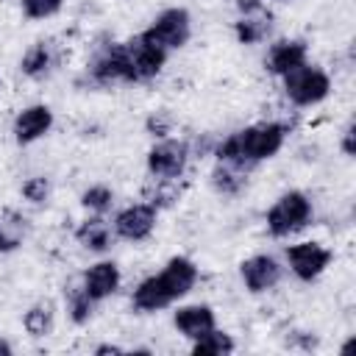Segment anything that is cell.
I'll list each match as a JSON object with an SVG mask.
<instances>
[{
    "label": "cell",
    "instance_id": "obj_28",
    "mask_svg": "<svg viewBox=\"0 0 356 356\" xmlns=\"http://www.w3.org/2000/svg\"><path fill=\"white\" fill-rule=\"evenodd\" d=\"M145 131L153 136V139H164L172 134V117L167 111H153L147 120H145Z\"/></svg>",
    "mask_w": 356,
    "mask_h": 356
},
{
    "label": "cell",
    "instance_id": "obj_4",
    "mask_svg": "<svg viewBox=\"0 0 356 356\" xmlns=\"http://www.w3.org/2000/svg\"><path fill=\"white\" fill-rule=\"evenodd\" d=\"M284 95L292 106L298 108H312V106H320L328 95H331V75L317 67V64H303L292 72H286L284 78Z\"/></svg>",
    "mask_w": 356,
    "mask_h": 356
},
{
    "label": "cell",
    "instance_id": "obj_12",
    "mask_svg": "<svg viewBox=\"0 0 356 356\" xmlns=\"http://www.w3.org/2000/svg\"><path fill=\"white\" fill-rule=\"evenodd\" d=\"M306 61H309V44L303 39H275L267 47L264 70L275 78H284L286 72L303 67Z\"/></svg>",
    "mask_w": 356,
    "mask_h": 356
},
{
    "label": "cell",
    "instance_id": "obj_1",
    "mask_svg": "<svg viewBox=\"0 0 356 356\" xmlns=\"http://www.w3.org/2000/svg\"><path fill=\"white\" fill-rule=\"evenodd\" d=\"M284 142H286V125L267 120V122H253L248 128H239V131L217 139L211 147V156L217 161H228V164L250 170V167L278 156Z\"/></svg>",
    "mask_w": 356,
    "mask_h": 356
},
{
    "label": "cell",
    "instance_id": "obj_23",
    "mask_svg": "<svg viewBox=\"0 0 356 356\" xmlns=\"http://www.w3.org/2000/svg\"><path fill=\"white\" fill-rule=\"evenodd\" d=\"M236 350V342H234V337L228 334V331H222V328H211V331H206L203 337H197V339H192V353L195 356H228V353H234Z\"/></svg>",
    "mask_w": 356,
    "mask_h": 356
},
{
    "label": "cell",
    "instance_id": "obj_21",
    "mask_svg": "<svg viewBox=\"0 0 356 356\" xmlns=\"http://www.w3.org/2000/svg\"><path fill=\"white\" fill-rule=\"evenodd\" d=\"M181 178H147V184L142 186V200L150 203L153 209H170L175 206V200L181 197Z\"/></svg>",
    "mask_w": 356,
    "mask_h": 356
},
{
    "label": "cell",
    "instance_id": "obj_11",
    "mask_svg": "<svg viewBox=\"0 0 356 356\" xmlns=\"http://www.w3.org/2000/svg\"><path fill=\"white\" fill-rule=\"evenodd\" d=\"M56 117H53V108L44 106V103H31L25 108L17 111L14 122H11V134H14V142L19 147H28L33 142H39L42 136L50 134Z\"/></svg>",
    "mask_w": 356,
    "mask_h": 356
},
{
    "label": "cell",
    "instance_id": "obj_27",
    "mask_svg": "<svg viewBox=\"0 0 356 356\" xmlns=\"http://www.w3.org/2000/svg\"><path fill=\"white\" fill-rule=\"evenodd\" d=\"M19 8L28 19H50L64 8V0H19Z\"/></svg>",
    "mask_w": 356,
    "mask_h": 356
},
{
    "label": "cell",
    "instance_id": "obj_17",
    "mask_svg": "<svg viewBox=\"0 0 356 356\" xmlns=\"http://www.w3.org/2000/svg\"><path fill=\"white\" fill-rule=\"evenodd\" d=\"M56 61H58V56H56L53 42L39 39V42H33V44L22 53V58H19V72H22L25 78H31V81H42V78H47V75L56 70Z\"/></svg>",
    "mask_w": 356,
    "mask_h": 356
},
{
    "label": "cell",
    "instance_id": "obj_19",
    "mask_svg": "<svg viewBox=\"0 0 356 356\" xmlns=\"http://www.w3.org/2000/svg\"><path fill=\"white\" fill-rule=\"evenodd\" d=\"M248 184V170L245 167H236V164H228V161H217L214 170H211V186L217 195L222 197H236Z\"/></svg>",
    "mask_w": 356,
    "mask_h": 356
},
{
    "label": "cell",
    "instance_id": "obj_5",
    "mask_svg": "<svg viewBox=\"0 0 356 356\" xmlns=\"http://www.w3.org/2000/svg\"><path fill=\"white\" fill-rule=\"evenodd\" d=\"M122 44V58H125V72L128 83H145L153 81L164 64H167V50H161L156 42H150L145 33H134L131 39L120 42Z\"/></svg>",
    "mask_w": 356,
    "mask_h": 356
},
{
    "label": "cell",
    "instance_id": "obj_16",
    "mask_svg": "<svg viewBox=\"0 0 356 356\" xmlns=\"http://www.w3.org/2000/svg\"><path fill=\"white\" fill-rule=\"evenodd\" d=\"M117 236H114V228L106 220V214H89L75 228V242L83 250H89V253H106V250H111V242Z\"/></svg>",
    "mask_w": 356,
    "mask_h": 356
},
{
    "label": "cell",
    "instance_id": "obj_20",
    "mask_svg": "<svg viewBox=\"0 0 356 356\" xmlns=\"http://www.w3.org/2000/svg\"><path fill=\"white\" fill-rule=\"evenodd\" d=\"M25 236H28V220L14 209L0 211V253L19 250Z\"/></svg>",
    "mask_w": 356,
    "mask_h": 356
},
{
    "label": "cell",
    "instance_id": "obj_9",
    "mask_svg": "<svg viewBox=\"0 0 356 356\" xmlns=\"http://www.w3.org/2000/svg\"><path fill=\"white\" fill-rule=\"evenodd\" d=\"M156 222H159V209L139 200L120 209L111 220V228H114V236L122 242H145L156 231Z\"/></svg>",
    "mask_w": 356,
    "mask_h": 356
},
{
    "label": "cell",
    "instance_id": "obj_31",
    "mask_svg": "<svg viewBox=\"0 0 356 356\" xmlns=\"http://www.w3.org/2000/svg\"><path fill=\"white\" fill-rule=\"evenodd\" d=\"M108 353H125L122 345H111V342H103L95 348V356H108Z\"/></svg>",
    "mask_w": 356,
    "mask_h": 356
},
{
    "label": "cell",
    "instance_id": "obj_26",
    "mask_svg": "<svg viewBox=\"0 0 356 356\" xmlns=\"http://www.w3.org/2000/svg\"><path fill=\"white\" fill-rule=\"evenodd\" d=\"M19 195H22L28 203H33V206H44V203L50 200V195H53V181H50L47 175H31V178L22 181Z\"/></svg>",
    "mask_w": 356,
    "mask_h": 356
},
{
    "label": "cell",
    "instance_id": "obj_33",
    "mask_svg": "<svg viewBox=\"0 0 356 356\" xmlns=\"http://www.w3.org/2000/svg\"><path fill=\"white\" fill-rule=\"evenodd\" d=\"M275 3H292V0H275Z\"/></svg>",
    "mask_w": 356,
    "mask_h": 356
},
{
    "label": "cell",
    "instance_id": "obj_8",
    "mask_svg": "<svg viewBox=\"0 0 356 356\" xmlns=\"http://www.w3.org/2000/svg\"><path fill=\"white\" fill-rule=\"evenodd\" d=\"M331 261H334V250L314 239H303V242H295L286 248V264H289L292 275L303 284L317 281L328 270Z\"/></svg>",
    "mask_w": 356,
    "mask_h": 356
},
{
    "label": "cell",
    "instance_id": "obj_29",
    "mask_svg": "<svg viewBox=\"0 0 356 356\" xmlns=\"http://www.w3.org/2000/svg\"><path fill=\"white\" fill-rule=\"evenodd\" d=\"M353 136H356V125H353V120H350V122L345 125V131H342V139H339V150H342L348 159H353V153H356Z\"/></svg>",
    "mask_w": 356,
    "mask_h": 356
},
{
    "label": "cell",
    "instance_id": "obj_18",
    "mask_svg": "<svg viewBox=\"0 0 356 356\" xmlns=\"http://www.w3.org/2000/svg\"><path fill=\"white\" fill-rule=\"evenodd\" d=\"M270 33H273V14L267 11V6L253 11V14H239L236 22H234V36L245 47L261 44Z\"/></svg>",
    "mask_w": 356,
    "mask_h": 356
},
{
    "label": "cell",
    "instance_id": "obj_13",
    "mask_svg": "<svg viewBox=\"0 0 356 356\" xmlns=\"http://www.w3.org/2000/svg\"><path fill=\"white\" fill-rule=\"evenodd\" d=\"M120 284H122V273H120V264L111 259H100V261L89 264L81 275V286L95 303L111 298L120 289Z\"/></svg>",
    "mask_w": 356,
    "mask_h": 356
},
{
    "label": "cell",
    "instance_id": "obj_24",
    "mask_svg": "<svg viewBox=\"0 0 356 356\" xmlns=\"http://www.w3.org/2000/svg\"><path fill=\"white\" fill-rule=\"evenodd\" d=\"M64 306H67V317H70L75 325H86V323L92 320L97 303L83 292V286H81V281H78V284H70V286L64 289Z\"/></svg>",
    "mask_w": 356,
    "mask_h": 356
},
{
    "label": "cell",
    "instance_id": "obj_7",
    "mask_svg": "<svg viewBox=\"0 0 356 356\" xmlns=\"http://www.w3.org/2000/svg\"><path fill=\"white\" fill-rule=\"evenodd\" d=\"M150 42H156L161 50L172 53L186 47V42L192 39V17L184 6H170L161 14L153 17V22L142 31Z\"/></svg>",
    "mask_w": 356,
    "mask_h": 356
},
{
    "label": "cell",
    "instance_id": "obj_30",
    "mask_svg": "<svg viewBox=\"0 0 356 356\" xmlns=\"http://www.w3.org/2000/svg\"><path fill=\"white\" fill-rule=\"evenodd\" d=\"M259 8H264V0H236V11L239 14H253Z\"/></svg>",
    "mask_w": 356,
    "mask_h": 356
},
{
    "label": "cell",
    "instance_id": "obj_22",
    "mask_svg": "<svg viewBox=\"0 0 356 356\" xmlns=\"http://www.w3.org/2000/svg\"><path fill=\"white\" fill-rule=\"evenodd\" d=\"M22 328H25L33 339H42V337L53 334V328H56V306H53L50 300L33 303V306L22 314Z\"/></svg>",
    "mask_w": 356,
    "mask_h": 356
},
{
    "label": "cell",
    "instance_id": "obj_32",
    "mask_svg": "<svg viewBox=\"0 0 356 356\" xmlns=\"http://www.w3.org/2000/svg\"><path fill=\"white\" fill-rule=\"evenodd\" d=\"M11 353H14V345H11L8 339L0 337V356H11Z\"/></svg>",
    "mask_w": 356,
    "mask_h": 356
},
{
    "label": "cell",
    "instance_id": "obj_15",
    "mask_svg": "<svg viewBox=\"0 0 356 356\" xmlns=\"http://www.w3.org/2000/svg\"><path fill=\"white\" fill-rule=\"evenodd\" d=\"M172 325L181 337H186L192 342L217 325V314L209 303H184L172 312Z\"/></svg>",
    "mask_w": 356,
    "mask_h": 356
},
{
    "label": "cell",
    "instance_id": "obj_3",
    "mask_svg": "<svg viewBox=\"0 0 356 356\" xmlns=\"http://www.w3.org/2000/svg\"><path fill=\"white\" fill-rule=\"evenodd\" d=\"M312 217H314L312 197L300 189H289V192H284L273 200V206L264 214V222H267V231L273 236L284 239V236H292V234L303 231L312 222Z\"/></svg>",
    "mask_w": 356,
    "mask_h": 356
},
{
    "label": "cell",
    "instance_id": "obj_14",
    "mask_svg": "<svg viewBox=\"0 0 356 356\" xmlns=\"http://www.w3.org/2000/svg\"><path fill=\"white\" fill-rule=\"evenodd\" d=\"M86 72L95 83L108 86V83H128L125 72V58H122V44L111 42L95 53V58L86 64Z\"/></svg>",
    "mask_w": 356,
    "mask_h": 356
},
{
    "label": "cell",
    "instance_id": "obj_25",
    "mask_svg": "<svg viewBox=\"0 0 356 356\" xmlns=\"http://www.w3.org/2000/svg\"><path fill=\"white\" fill-rule=\"evenodd\" d=\"M81 206L89 211V214H108L111 206H114V192L111 186L106 184H92L81 192Z\"/></svg>",
    "mask_w": 356,
    "mask_h": 356
},
{
    "label": "cell",
    "instance_id": "obj_2",
    "mask_svg": "<svg viewBox=\"0 0 356 356\" xmlns=\"http://www.w3.org/2000/svg\"><path fill=\"white\" fill-rule=\"evenodd\" d=\"M197 278H200L197 264L189 256H172L156 275H147L136 284V289L131 295V306L142 314L161 312V309L172 306L175 300L186 298L195 289Z\"/></svg>",
    "mask_w": 356,
    "mask_h": 356
},
{
    "label": "cell",
    "instance_id": "obj_10",
    "mask_svg": "<svg viewBox=\"0 0 356 356\" xmlns=\"http://www.w3.org/2000/svg\"><path fill=\"white\" fill-rule=\"evenodd\" d=\"M239 278L245 284V289L250 295H264L270 289H275L284 278V267L275 256L270 253H256V256H248L242 264H239Z\"/></svg>",
    "mask_w": 356,
    "mask_h": 356
},
{
    "label": "cell",
    "instance_id": "obj_6",
    "mask_svg": "<svg viewBox=\"0 0 356 356\" xmlns=\"http://www.w3.org/2000/svg\"><path fill=\"white\" fill-rule=\"evenodd\" d=\"M192 159V147L186 139L164 136L156 139L145 156V167L150 178H184Z\"/></svg>",
    "mask_w": 356,
    "mask_h": 356
}]
</instances>
